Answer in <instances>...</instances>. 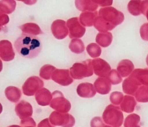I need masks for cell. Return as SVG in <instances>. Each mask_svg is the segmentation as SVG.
Masks as SVG:
<instances>
[{"label": "cell", "instance_id": "obj_1", "mask_svg": "<svg viewBox=\"0 0 148 127\" xmlns=\"http://www.w3.org/2000/svg\"><path fill=\"white\" fill-rule=\"evenodd\" d=\"M14 46L21 56L28 58L37 57L42 49V43L37 36L24 34L16 40Z\"/></svg>", "mask_w": 148, "mask_h": 127}, {"label": "cell", "instance_id": "obj_2", "mask_svg": "<svg viewBox=\"0 0 148 127\" xmlns=\"http://www.w3.org/2000/svg\"><path fill=\"white\" fill-rule=\"evenodd\" d=\"M103 118L106 124L113 127H120L123 124L124 115L119 107L110 104L104 111Z\"/></svg>", "mask_w": 148, "mask_h": 127}, {"label": "cell", "instance_id": "obj_3", "mask_svg": "<svg viewBox=\"0 0 148 127\" xmlns=\"http://www.w3.org/2000/svg\"><path fill=\"white\" fill-rule=\"evenodd\" d=\"M99 16L108 24L116 27L125 20L123 13L112 6L102 8L99 11Z\"/></svg>", "mask_w": 148, "mask_h": 127}, {"label": "cell", "instance_id": "obj_4", "mask_svg": "<svg viewBox=\"0 0 148 127\" xmlns=\"http://www.w3.org/2000/svg\"><path fill=\"white\" fill-rule=\"evenodd\" d=\"M70 73L74 79L80 80L93 75L92 60L89 59L80 62L75 63L70 68Z\"/></svg>", "mask_w": 148, "mask_h": 127}, {"label": "cell", "instance_id": "obj_5", "mask_svg": "<svg viewBox=\"0 0 148 127\" xmlns=\"http://www.w3.org/2000/svg\"><path fill=\"white\" fill-rule=\"evenodd\" d=\"M53 98L50 106L51 108L60 113H67L70 111L71 105L70 102L65 98L62 92L55 91L52 93Z\"/></svg>", "mask_w": 148, "mask_h": 127}, {"label": "cell", "instance_id": "obj_6", "mask_svg": "<svg viewBox=\"0 0 148 127\" xmlns=\"http://www.w3.org/2000/svg\"><path fill=\"white\" fill-rule=\"evenodd\" d=\"M49 120L52 125L62 127H73L75 122V118L72 115L56 111L51 114Z\"/></svg>", "mask_w": 148, "mask_h": 127}, {"label": "cell", "instance_id": "obj_7", "mask_svg": "<svg viewBox=\"0 0 148 127\" xmlns=\"http://www.w3.org/2000/svg\"><path fill=\"white\" fill-rule=\"evenodd\" d=\"M44 85L43 81L40 78L36 76H32L28 78L23 85V93L27 96H34Z\"/></svg>", "mask_w": 148, "mask_h": 127}, {"label": "cell", "instance_id": "obj_8", "mask_svg": "<svg viewBox=\"0 0 148 127\" xmlns=\"http://www.w3.org/2000/svg\"><path fill=\"white\" fill-rule=\"evenodd\" d=\"M66 25L69 29V37L71 39L81 38L85 34L86 28L80 23L78 17L69 19Z\"/></svg>", "mask_w": 148, "mask_h": 127}, {"label": "cell", "instance_id": "obj_9", "mask_svg": "<svg viewBox=\"0 0 148 127\" xmlns=\"http://www.w3.org/2000/svg\"><path fill=\"white\" fill-rule=\"evenodd\" d=\"M52 80L62 86H67L73 82L68 69H56L52 75Z\"/></svg>", "mask_w": 148, "mask_h": 127}, {"label": "cell", "instance_id": "obj_10", "mask_svg": "<svg viewBox=\"0 0 148 127\" xmlns=\"http://www.w3.org/2000/svg\"><path fill=\"white\" fill-rule=\"evenodd\" d=\"M92 65L95 74L100 77H107L111 71L109 64L101 58L92 60Z\"/></svg>", "mask_w": 148, "mask_h": 127}, {"label": "cell", "instance_id": "obj_11", "mask_svg": "<svg viewBox=\"0 0 148 127\" xmlns=\"http://www.w3.org/2000/svg\"><path fill=\"white\" fill-rule=\"evenodd\" d=\"M53 35L58 40H63L68 35L69 30L65 21L62 20L55 21L51 27Z\"/></svg>", "mask_w": 148, "mask_h": 127}, {"label": "cell", "instance_id": "obj_12", "mask_svg": "<svg viewBox=\"0 0 148 127\" xmlns=\"http://www.w3.org/2000/svg\"><path fill=\"white\" fill-rule=\"evenodd\" d=\"M15 53L12 43L7 40H3L0 42V56L4 62H10L14 59Z\"/></svg>", "mask_w": 148, "mask_h": 127}, {"label": "cell", "instance_id": "obj_13", "mask_svg": "<svg viewBox=\"0 0 148 127\" xmlns=\"http://www.w3.org/2000/svg\"><path fill=\"white\" fill-rule=\"evenodd\" d=\"M15 111L17 115L22 120L31 117L33 112L31 104L23 100L16 105Z\"/></svg>", "mask_w": 148, "mask_h": 127}, {"label": "cell", "instance_id": "obj_14", "mask_svg": "<svg viewBox=\"0 0 148 127\" xmlns=\"http://www.w3.org/2000/svg\"><path fill=\"white\" fill-rule=\"evenodd\" d=\"M136 78L131 75L125 79L122 84V89L124 93L132 96L136 95L139 86H141Z\"/></svg>", "mask_w": 148, "mask_h": 127}, {"label": "cell", "instance_id": "obj_15", "mask_svg": "<svg viewBox=\"0 0 148 127\" xmlns=\"http://www.w3.org/2000/svg\"><path fill=\"white\" fill-rule=\"evenodd\" d=\"M77 93L79 96L84 98H91L96 94L93 85L87 82L80 84L77 88Z\"/></svg>", "mask_w": 148, "mask_h": 127}, {"label": "cell", "instance_id": "obj_16", "mask_svg": "<svg viewBox=\"0 0 148 127\" xmlns=\"http://www.w3.org/2000/svg\"><path fill=\"white\" fill-rule=\"evenodd\" d=\"M97 92L101 95H106L110 92L111 84L107 77H99L94 83Z\"/></svg>", "mask_w": 148, "mask_h": 127}, {"label": "cell", "instance_id": "obj_17", "mask_svg": "<svg viewBox=\"0 0 148 127\" xmlns=\"http://www.w3.org/2000/svg\"><path fill=\"white\" fill-rule=\"evenodd\" d=\"M52 98V94L45 88L41 89L35 94L36 100L40 106H48L51 104Z\"/></svg>", "mask_w": 148, "mask_h": 127}, {"label": "cell", "instance_id": "obj_18", "mask_svg": "<svg viewBox=\"0 0 148 127\" xmlns=\"http://www.w3.org/2000/svg\"><path fill=\"white\" fill-rule=\"evenodd\" d=\"M134 69V65L133 63L129 59L121 60L117 67L118 72L123 78L129 76L133 72Z\"/></svg>", "mask_w": 148, "mask_h": 127}, {"label": "cell", "instance_id": "obj_19", "mask_svg": "<svg viewBox=\"0 0 148 127\" xmlns=\"http://www.w3.org/2000/svg\"><path fill=\"white\" fill-rule=\"evenodd\" d=\"M98 14L97 11L83 12L80 14V22L82 25L87 27H91L94 25L95 21Z\"/></svg>", "mask_w": 148, "mask_h": 127}, {"label": "cell", "instance_id": "obj_20", "mask_svg": "<svg viewBox=\"0 0 148 127\" xmlns=\"http://www.w3.org/2000/svg\"><path fill=\"white\" fill-rule=\"evenodd\" d=\"M75 4L77 10L83 12L96 11L99 7L95 1H75Z\"/></svg>", "mask_w": 148, "mask_h": 127}, {"label": "cell", "instance_id": "obj_21", "mask_svg": "<svg viewBox=\"0 0 148 127\" xmlns=\"http://www.w3.org/2000/svg\"><path fill=\"white\" fill-rule=\"evenodd\" d=\"M136 104V102L133 97L126 95L124 96L120 104L121 109L126 113H132Z\"/></svg>", "mask_w": 148, "mask_h": 127}, {"label": "cell", "instance_id": "obj_22", "mask_svg": "<svg viewBox=\"0 0 148 127\" xmlns=\"http://www.w3.org/2000/svg\"><path fill=\"white\" fill-rule=\"evenodd\" d=\"M19 28L24 34L36 36L43 33L39 25L34 23H30L24 24L19 26Z\"/></svg>", "mask_w": 148, "mask_h": 127}, {"label": "cell", "instance_id": "obj_23", "mask_svg": "<svg viewBox=\"0 0 148 127\" xmlns=\"http://www.w3.org/2000/svg\"><path fill=\"white\" fill-rule=\"evenodd\" d=\"M5 94L7 99L13 103L18 102L22 95L21 89L14 86L7 87L5 89Z\"/></svg>", "mask_w": 148, "mask_h": 127}, {"label": "cell", "instance_id": "obj_24", "mask_svg": "<svg viewBox=\"0 0 148 127\" xmlns=\"http://www.w3.org/2000/svg\"><path fill=\"white\" fill-rule=\"evenodd\" d=\"M131 75L137 79L141 85L148 86V68L135 69Z\"/></svg>", "mask_w": 148, "mask_h": 127}, {"label": "cell", "instance_id": "obj_25", "mask_svg": "<svg viewBox=\"0 0 148 127\" xmlns=\"http://www.w3.org/2000/svg\"><path fill=\"white\" fill-rule=\"evenodd\" d=\"M113 41V36L109 32L99 33L96 38V42L102 47H106L111 44Z\"/></svg>", "mask_w": 148, "mask_h": 127}, {"label": "cell", "instance_id": "obj_26", "mask_svg": "<svg viewBox=\"0 0 148 127\" xmlns=\"http://www.w3.org/2000/svg\"><path fill=\"white\" fill-rule=\"evenodd\" d=\"M94 27L99 32L102 33L107 32L108 31H112L115 27L105 22L99 16H98L96 19L94 24Z\"/></svg>", "mask_w": 148, "mask_h": 127}, {"label": "cell", "instance_id": "obj_27", "mask_svg": "<svg viewBox=\"0 0 148 127\" xmlns=\"http://www.w3.org/2000/svg\"><path fill=\"white\" fill-rule=\"evenodd\" d=\"M69 48L71 51L76 54H80L85 51L84 44L80 39H73L69 45Z\"/></svg>", "mask_w": 148, "mask_h": 127}, {"label": "cell", "instance_id": "obj_28", "mask_svg": "<svg viewBox=\"0 0 148 127\" xmlns=\"http://www.w3.org/2000/svg\"><path fill=\"white\" fill-rule=\"evenodd\" d=\"M16 6V2L14 1H1V13L10 14L14 11Z\"/></svg>", "mask_w": 148, "mask_h": 127}, {"label": "cell", "instance_id": "obj_29", "mask_svg": "<svg viewBox=\"0 0 148 127\" xmlns=\"http://www.w3.org/2000/svg\"><path fill=\"white\" fill-rule=\"evenodd\" d=\"M141 1H130L127 5L128 10L133 16H138L141 14Z\"/></svg>", "mask_w": 148, "mask_h": 127}, {"label": "cell", "instance_id": "obj_30", "mask_svg": "<svg viewBox=\"0 0 148 127\" xmlns=\"http://www.w3.org/2000/svg\"><path fill=\"white\" fill-rule=\"evenodd\" d=\"M140 117L136 114L129 115L124 122L125 127H140Z\"/></svg>", "mask_w": 148, "mask_h": 127}, {"label": "cell", "instance_id": "obj_31", "mask_svg": "<svg viewBox=\"0 0 148 127\" xmlns=\"http://www.w3.org/2000/svg\"><path fill=\"white\" fill-rule=\"evenodd\" d=\"M56 69V68L51 65H45L43 66L40 71V76L43 79L46 80H50L52 74Z\"/></svg>", "mask_w": 148, "mask_h": 127}, {"label": "cell", "instance_id": "obj_32", "mask_svg": "<svg viewBox=\"0 0 148 127\" xmlns=\"http://www.w3.org/2000/svg\"><path fill=\"white\" fill-rule=\"evenodd\" d=\"M135 97L138 102L141 103L148 102V86H142L140 87Z\"/></svg>", "mask_w": 148, "mask_h": 127}, {"label": "cell", "instance_id": "obj_33", "mask_svg": "<svg viewBox=\"0 0 148 127\" xmlns=\"http://www.w3.org/2000/svg\"><path fill=\"white\" fill-rule=\"evenodd\" d=\"M86 51L89 55L93 58L100 56L102 53L101 47L95 43H92L88 45L86 47Z\"/></svg>", "mask_w": 148, "mask_h": 127}, {"label": "cell", "instance_id": "obj_34", "mask_svg": "<svg viewBox=\"0 0 148 127\" xmlns=\"http://www.w3.org/2000/svg\"><path fill=\"white\" fill-rule=\"evenodd\" d=\"M107 78L110 83L113 85L118 84L122 81L121 76L118 71L115 69H113L110 71Z\"/></svg>", "mask_w": 148, "mask_h": 127}, {"label": "cell", "instance_id": "obj_35", "mask_svg": "<svg viewBox=\"0 0 148 127\" xmlns=\"http://www.w3.org/2000/svg\"><path fill=\"white\" fill-rule=\"evenodd\" d=\"M124 97V95L121 92H114L110 94V100L112 104L119 105L122 102Z\"/></svg>", "mask_w": 148, "mask_h": 127}, {"label": "cell", "instance_id": "obj_36", "mask_svg": "<svg viewBox=\"0 0 148 127\" xmlns=\"http://www.w3.org/2000/svg\"><path fill=\"white\" fill-rule=\"evenodd\" d=\"M140 36L143 40L148 41V23L143 24L140 29Z\"/></svg>", "mask_w": 148, "mask_h": 127}, {"label": "cell", "instance_id": "obj_37", "mask_svg": "<svg viewBox=\"0 0 148 127\" xmlns=\"http://www.w3.org/2000/svg\"><path fill=\"white\" fill-rule=\"evenodd\" d=\"M105 126L103 119L100 117H95L91 120V127H104Z\"/></svg>", "mask_w": 148, "mask_h": 127}, {"label": "cell", "instance_id": "obj_38", "mask_svg": "<svg viewBox=\"0 0 148 127\" xmlns=\"http://www.w3.org/2000/svg\"><path fill=\"white\" fill-rule=\"evenodd\" d=\"M21 127H24L27 126H36L35 122L32 117H29L25 119H22L21 121Z\"/></svg>", "mask_w": 148, "mask_h": 127}, {"label": "cell", "instance_id": "obj_39", "mask_svg": "<svg viewBox=\"0 0 148 127\" xmlns=\"http://www.w3.org/2000/svg\"><path fill=\"white\" fill-rule=\"evenodd\" d=\"M49 119H44L38 124L37 127H55L50 123Z\"/></svg>", "mask_w": 148, "mask_h": 127}, {"label": "cell", "instance_id": "obj_40", "mask_svg": "<svg viewBox=\"0 0 148 127\" xmlns=\"http://www.w3.org/2000/svg\"><path fill=\"white\" fill-rule=\"evenodd\" d=\"M95 2L97 3L98 5L100 6L104 7V6H110L113 4V1L110 0V1H95Z\"/></svg>", "mask_w": 148, "mask_h": 127}, {"label": "cell", "instance_id": "obj_41", "mask_svg": "<svg viewBox=\"0 0 148 127\" xmlns=\"http://www.w3.org/2000/svg\"><path fill=\"white\" fill-rule=\"evenodd\" d=\"M0 22H1V26H3L8 23L9 22V17L6 14H4L1 13L0 15Z\"/></svg>", "mask_w": 148, "mask_h": 127}, {"label": "cell", "instance_id": "obj_42", "mask_svg": "<svg viewBox=\"0 0 148 127\" xmlns=\"http://www.w3.org/2000/svg\"><path fill=\"white\" fill-rule=\"evenodd\" d=\"M144 15L147 17V19L148 21V9L146 11V12H145V14Z\"/></svg>", "mask_w": 148, "mask_h": 127}, {"label": "cell", "instance_id": "obj_43", "mask_svg": "<svg viewBox=\"0 0 148 127\" xmlns=\"http://www.w3.org/2000/svg\"><path fill=\"white\" fill-rule=\"evenodd\" d=\"M7 127H21V126H18V125H12V126Z\"/></svg>", "mask_w": 148, "mask_h": 127}, {"label": "cell", "instance_id": "obj_44", "mask_svg": "<svg viewBox=\"0 0 148 127\" xmlns=\"http://www.w3.org/2000/svg\"><path fill=\"white\" fill-rule=\"evenodd\" d=\"M146 62H147V65L148 66V55L147 56V58H146Z\"/></svg>", "mask_w": 148, "mask_h": 127}, {"label": "cell", "instance_id": "obj_45", "mask_svg": "<svg viewBox=\"0 0 148 127\" xmlns=\"http://www.w3.org/2000/svg\"><path fill=\"white\" fill-rule=\"evenodd\" d=\"M24 127H36V126H27Z\"/></svg>", "mask_w": 148, "mask_h": 127}, {"label": "cell", "instance_id": "obj_46", "mask_svg": "<svg viewBox=\"0 0 148 127\" xmlns=\"http://www.w3.org/2000/svg\"><path fill=\"white\" fill-rule=\"evenodd\" d=\"M104 127H112L110 126H104Z\"/></svg>", "mask_w": 148, "mask_h": 127}]
</instances>
